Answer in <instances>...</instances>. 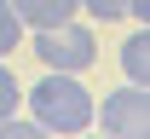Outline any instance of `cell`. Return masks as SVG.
Here are the masks:
<instances>
[{
  "label": "cell",
  "instance_id": "cell-1",
  "mask_svg": "<svg viewBox=\"0 0 150 139\" xmlns=\"http://www.w3.org/2000/svg\"><path fill=\"white\" fill-rule=\"evenodd\" d=\"M23 104H29V122H40L46 133L58 139H75L93 128V87L81 76H64V70H46L35 87H23Z\"/></svg>",
  "mask_w": 150,
  "mask_h": 139
},
{
  "label": "cell",
  "instance_id": "cell-2",
  "mask_svg": "<svg viewBox=\"0 0 150 139\" xmlns=\"http://www.w3.org/2000/svg\"><path fill=\"white\" fill-rule=\"evenodd\" d=\"M35 58L46 64V70H64V76H81V70H93V58H98V41H93V29L87 23H52V29H35Z\"/></svg>",
  "mask_w": 150,
  "mask_h": 139
},
{
  "label": "cell",
  "instance_id": "cell-3",
  "mask_svg": "<svg viewBox=\"0 0 150 139\" xmlns=\"http://www.w3.org/2000/svg\"><path fill=\"white\" fill-rule=\"evenodd\" d=\"M93 116H98V128H104V139H150V87L121 81Z\"/></svg>",
  "mask_w": 150,
  "mask_h": 139
},
{
  "label": "cell",
  "instance_id": "cell-4",
  "mask_svg": "<svg viewBox=\"0 0 150 139\" xmlns=\"http://www.w3.org/2000/svg\"><path fill=\"white\" fill-rule=\"evenodd\" d=\"M23 29H52V23H69L81 12V0H12Z\"/></svg>",
  "mask_w": 150,
  "mask_h": 139
},
{
  "label": "cell",
  "instance_id": "cell-5",
  "mask_svg": "<svg viewBox=\"0 0 150 139\" xmlns=\"http://www.w3.org/2000/svg\"><path fill=\"white\" fill-rule=\"evenodd\" d=\"M121 76L133 87H150V29H139V35L121 41Z\"/></svg>",
  "mask_w": 150,
  "mask_h": 139
},
{
  "label": "cell",
  "instance_id": "cell-6",
  "mask_svg": "<svg viewBox=\"0 0 150 139\" xmlns=\"http://www.w3.org/2000/svg\"><path fill=\"white\" fill-rule=\"evenodd\" d=\"M18 46H23V23H18V12H12V0H0V58L18 52Z\"/></svg>",
  "mask_w": 150,
  "mask_h": 139
},
{
  "label": "cell",
  "instance_id": "cell-7",
  "mask_svg": "<svg viewBox=\"0 0 150 139\" xmlns=\"http://www.w3.org/2000/svg\"><path fill=\"white\" fill-rule=\"evenodd\" d=\"M18 104H23V81L6 70V58H0V122H6V116H18Z\"/></svg>",
  "mask_w": 150,
  "mask_h": 139
},
{
  "label": "cell",
  "instance_id": "cell-8",
  "mask_svg": "<svg viewBox=\"0 0 150 139\" xmlns=\"http://www.w3.org/2000/svg\"><path fill=\"white\" fill-rule=\"evenodd\" d=\"M0 139H46V128L40 122H23V116H6L0 122Z\"/></svg>",
  "mask_w": 150,
  "mask_h": 139
},
{
  "label": "cell",
  "instance_id": "cell-9",
  "mask_svg": "<svg viewBox=\"0 0 150 139\" xmlns=\"http://www.w3.org/2000/svg\"><path fill=\"white\" fill-rule=\"evenodd\" d=\"M93 18H127V0H81Z\"/></svg>",
  "mask_w": 150,
  "mask_h": 139
},
{
  "label": "cell",
  "instance_id": "cell-10",
  "mask_svg": "<svg viewBox=\"0 0 150 139\" xmlns=\"http://www.w3.org/2000/svg\"><path fill=\"white\" fill-rule=\"evenodd\" d=\"M127 12L139 18V29H144V23H150V0H127Z\"/></svg>",
  "mask_w": 150,
  "mask_h": 139
},
{
  "label": "cell",
  "instance_id": "cell-11",
  "mask_svg": "<svg viewBox=\"0 0 150 139\" xmlns=\"http://www.w3.org/2000/svg\"><path fill=\"white\" fill-rule=\"evenodd\" d=\"M75 139H93V128H87V133H75ZM98 139H104V133H98Z\"/></svg>",
  "mask_w": 150,
  "mask_h": 139
}]
</instances>
